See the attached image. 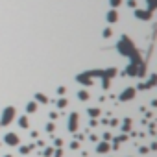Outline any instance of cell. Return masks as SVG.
<instances>
[{
    "mask_svg": "<svg viewBox=\"0 0 157 157\" xmlns=\"http://www.w3.org/2000/svg\"><path fill=\"white\" fill-rule=\"evenodd\" d=\"M111 33H113V30H111V28H105L104 30V37H111Z\"/></svg>",
    "mask_w": 157,
    "mask_h": 157,
    "instance_id": "9a60e30c",
    "label": "cell"
},
{
    "mask_svg": "<svg viewBox=\"0 0 157 157\" xmlns=\"http://www.w3.org/2000/svg\"><path fill=\"white\" fill-rule=\"evenodd\" d=\"M109 4H111V8H113V9H117L122 4V0H109Z\"/></svg>",
    "mask_w": 157,
    "mask_h": 157,
    "instance_id": "5bb4252c",
    "label": "cell"
},
{
    "mask_svg": "<svg viewBox=\"0 0 157 157\" xmlns=\"http://www.w3.org/2000/svg\"><path fill=\"white\" fill-rule=\"evenodd\" d=\"M65 91H67L65 87H59V89H57V94H65Z\"/></svg>",
    "mask_w": 157,
    "mask_h": 157,
    "instance_id": "e0dca14e",
    "label": "cell"
},
{
    "mask_svg": "<svg viewBox=\"0 0 157 157\" xmlns=\"http://www.w3.org/2000/svg\"><path fill=\"white\" fill-rule=\"evenodd\" d=\"M35 100H37V102H41V104H46V102H48V98L44 96V94H41V93H37V94H35Z\"/></svg>",
    "mask_w": 157,
    "mask_h": 157,
    "instance_id": "9c48e42d",
    "label": "cell"
},
{
    "mask_svg": "<svg viewBox=\"0 0 157 157\" xmlns=\"http://www.w3.org/2000/svg\"><path fill=\"white\" fill-rule=\"evenodd\" d=\"M4 142L9 144V146H17L19 144V137L15 135V133H8V135L4 137Z\"/></svg>",
    "mask_w": 157,
    "mask_h": 157,
    "instance_id": "277c9868",
    "label": "cell"
},
{
    "mask_svg": "<svg viewBox=\"0 0 157 157\" xmlns=\"http://www.w3.org/2000/svg\"><path fill=\"white\" fill-rule=\"evenodd\" d=\"M133 96H135V89H126L124 94H122L120 98H122V100H129V98H133Z\"/></svg>",
    "mask_w": 157,
    "mask_h": 157,
    "instance_id": "52a82bcc",
    "label": "cell"
},
{
    "mask_svg": "<svg viewBox=\"0 0 157 157\" xmlns=\"http://www.w3.org/2000/svg\"><path fill=\"white\" fill-rule=\"evenodd\" d=\"M89 113H91V117H96V115L100 113V111H98V109H91V111H89Z\"/></svg>",
    "mask_w": 157,
    "mask_h": 157,
    "instance_id": "2e32d148",
    "label": "cell"
},
{
    "mask_svg": "<svg viewBox=\"0 0 157 157\" xmlns=\"http://www.w3.org/2000/svg\"><path fill=\"white\" fill-rule=\"evenodd\" d=\"M135 17L141 19V20H150L152 19V11H148V9H135Z\"/></svg>",
    "mask_w": 157,
    "mask_h": 157,
    "instance_id": "3957f363",
    "label": "cell"
},
{
    "mask_svg": "<svg viewBox=\"0 0 157 157\" xmlns=\"http://www.w3.org/2000/svg\"><path fill=\"white\" fill-rule=\"evenodd\" d=\"M118 50L124 54V56H129V57H133V59H137V50H135V46H133V43L124 35L122 39H120V43H118Z\"/></svg>",
    "mask_w": 157,
    "mask_h": 157,
    "instance_id": "6da1fadb",
    "label": "cell"
},
{
    "mask_svg": "<svg viewBox=\"0 0 157 157\" xmlns=\"http://www.w3.org/2000/svg\"><path fill=\"white\" fill-rule=\"evenodd\" d=\"M6 157H9V155H6Z\"/></svg>",
    "mask_w": 157,
    "mask_h": 157,
    "instance_id": "d6986e66",
    "label": "cell"
},
{
    "mask_svg": "<svg viewBox=\"0 0 157 157\" xmlns=\"http://www.w3.org/2000/svg\"><path fill=\"white\" fill-rule=\"evenodd\" d=\"M146 2H148V11L153 13V9L157 8V0H146Z\"/></svg>",
    "mask_w": 157,
    "mask_h": 157,
    "instance_id": "ba28073f",
    "label": "cell"
},
{
    "mask_svg": "<svg viewBox=\"0 0 157 157\" xmlns=\"http://www.w3.org/2000/svg\"><path fill=\"white\" fill-rule=\"evenodd\" d=\"M57 105H59V107H65V105H67V100H59V104H57Z\"/></svg>",
    "mask_w": 157,
    "mask_h": 157,
    "instance_id": "ac0fdd59",
    "label": "cell"
},
{
    "mask_svg": "<svg viewBox=\"0 0 157 157\" xmlns=\"http://www.w3.org/2000/svg\"><path fill=\"white\" fill-rule=\"evenodd\" d=\"M19 126H20V128H28V118H26V117H20V118H19Z\"/></svg>",
    "mask_w": 157,
    "mask_h": 157,
    "instance_id": "30bf717a",
    "label": "cell"
},
{
    "mask_svg": "<svg viewBox=\"0 0 157 157\" xmlns=\"http://www.w3.org/2000/svg\"><path fill=\"white\" fill-rule=\"evenodd\" d=\"M15 117V107H6L4 109V115H2V120H0V124L2 126H8Z\"/></svg>",
    "mask_w": 157,
    "mask_h": 157,
    "instance_id": "7a4b0ae2",
    "label": "cell"
},
{
    "mask_svg": "<svg viewBox=\"0 0 157 157\" xmlns=\"http://www.w3.org/2000/svg\"><path fill=\"white\" fill-rule=\"evenodd\" d=\"M35 109H37V104H35V102H30V104H28V107H26L28 113H33Z\"/></svg>",
    "mask_w": 157,
    "mask_h": 157,
    "instance_id": "7c38bea8",
    "label": "cell"
},
{
    "mask_svg": "<svg viewBox=\"0 0 157 157\" xmlns=\"http://www.w3.org/2000/svg\"><path fill=\"white\" fill-rule=\"evenodd\" d=\"M117 20H118V13H117V9H109V13H107V22H109V24H115Z\"/></svg>",
    "mask_w": 157,
    "mask_h": 157,
    "instance_id": "5b68a950",
    "label": "cell"
},
{
    "mask_svg": "<svg viewBox=\"0 0 157 157\" xmlns=\"http://www.w3.org/2000/svg\"><path fill=\"white\" fill-rule=\"evenodd\" d=\"M76 128H78V115H76V113H72V115H70V124H69V129H70V131H74Z\"/></svg>",
    "mask_w": 157,
    "mask_h": 157,
    "instance_id": "8992f818",
    "label": "cell"
},
{
    "mask_svg": "<svg viewBox=\"0 0 157 157\" xmlns=\"http://www.w3.org/2000/svg\"><path fill=\"white\" fill-rule=\"evenodd\" d=\"M109 150V144H105V142H102V144H98V152L100 153H105Z\"/></svg>",
    "mask_w": 157,
    "mask_h": 157,
    "instance_id": "8fae6325",
    "label": "cell"
},
{
    "mask_svg": "<svg viewBox=\"0 0 157 157\" xmlns=\"http://www.w3.org/2000/svg\"><path fill=\"white\" fill-rule=\"evenodd\" d=\"M78 98H80V100H89V93H87V91H80V93H78Z\"/></svg>",
    "mask_w": 157,
    "mask_h": 157,
    "instance_id": "4fadbf2b",
    "label": "cell"
}]
</instances>
